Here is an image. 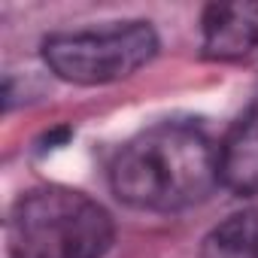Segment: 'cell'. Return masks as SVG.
Returning <instances> with one entry per match:
<instances>
[{"mask_svg":"<svg viewBox=\"0 0 258 258\" xmlns=\"http://www.w3.org/2000/svg\"><path fill=\"white\" fill-rule=\"evenodd\" d=\"M115 198L146 213L204 204L219 182V146L188 121H161L131 137L109 170Z\"/></svg>","mask_w":258,"mask_h":258,"instance_id":"cell-1","label":"cell"},{"mask_svg":"<svg viewBox=\"0 0 258 258\" xmlns=\"http://www.w3.org/2000/svg\"><path fill=\"white\" fill-rule=\"evenodd\" d=\"M112 237V216L94 198L61 185L25 191L7 219L13 258H103Z\"/></svg>","mask_w":258,"mask_h":258,"instance_id":"cell-2","label":"cell"},{"mask_svg":"<svg viewBox=\"0 0 258 258\" xmlns=\"http://www.w3.org/2000/svg\"><path fill=\"white\" fill-rule=\"evenodd\" d=\"M158 52L149 22H109L103 28L64 31L43 40L46 67L73 85H109L134 76Z\"/></svg>","mask_w":258,"mask_h":258,"instance_id":"cell-3","label":"cell"},{"mask_svg":"<svg viewBox=\"0 0 258 258\" xmlns=\"http://www.w3.org/2000/svg\"><path fill=\"white\" fill-rule=\"evenodd\" d=\"M258 49V0L210 4L201 16V52L207 61L234 64Z\"/></svg>","mask_w":258,"mask_h":258,"instance_id":"cell-4","label":"cell"},{"mask_svg":"<svg viewBox=\"0 0 258 258\" xmlns=\"http://www.w3.org/2000/svg\"><path fill=\"white\" fill-rule=\"evenodd\" d=\"M219 182L243 198L258 195V100L219 143Z\"/></svg>","mask_w":258,"mask_h":258,"instance_id":"cell-5","label":"cell"},{"mask_svg":"<svg viewBox=\"0 0 258 258\" xmlns=\"http://www.w3.org/2000/svg\"><path fill=\"white\" fill-rule=\"evenodd\" d=\"M201 258H258V207L219 222L204 237Z\"/></svg>","mask_w":258,"mask_h":258,"instance_id":"cell-6","label":"cell"}]
</instances>
